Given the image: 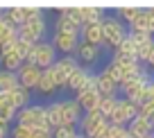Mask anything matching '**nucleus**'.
Returning <instances> with one entry per match:
<instances>
[{
	"label": "nucleus",
	"mask_w": 154,
	"mask_h": 138,
	"mask_svg": "<svg viewBox=\"0 0 154 138\" xmlns=\"http://www.w3.org/2000/svg\"><path fill=\"white\" fill-rule=\"evenodd\" d=\"M16 113H18V111H16L14 106L9 104V100H7V93H5V95H0V122H7V124H9L11 120L16 118Z\"/></svg>",
	"instance_id": "obj_23"
},
{
	"label": "nucleus",
	"mask_w": 154,
	"mask_h": 138,
	"mask_svg": "<svg viewBox=\"0 0 154 138\" xmlns=\"http://www.w3.org/2000/svg\"><path fill=\"white\" fill-rule=\"evenodd\" d=\"M9 133H11L9 124H7V122H0V138H9Z\"/></svg>",
	"instance_id": "obj_35"
},
{
	"label": "nucleus",
	"mask_w": 154,
	"mask_h": 138,
	"mask_svg": "<svg viewBox=\"0 0 154 138\" xmlns=\"http://www.w3.org/2000/svg\"><path fill=\"white\" fill-rule=\"evenodd\" d=\"M54 34H68V36H77L79 34V27L66 16V9L59 11V20L54 25Z\"/></svg>",
	"instance_id": "obj_13"
},
{
	"label": "nucleus",
	"mask_w": 154,
	"mask_h": 138,
	"mask_svg": "<svg viewBox=\"0 0 154 138\" xmlns=\"http://www.w3.org/2000/svg\"><path fill=\"white\" fill-rule=\"evenodd\" d=\"M127 133H129V138H152L154 127L147 120H143L140 115H136V118L127 124Z\"/></svg>",
	"instance_id": "obj_10"
},
{
	"label": "nucleus",
	"mask_w": 154,
	"mask_h": 138,
	"mask_svg": "<svg viewBox=\"0 0 154 138\" xmlns=\"http://www.w3.org/2000/svg\"><path fill=\"white\" fill-rule=\"evenodd\" d=\"M0 63H2V70L14 72V75H16V72L20 70V66H23V59H20L16 52H11V54H7V57L0 59Z\"/></svg>",
	"instance_id": "obj_24"
},
{
	"label": "nucleus",
	"mask_w": 154,
	"mask_h": 138,
	"mask_svg": "<svg viewBox=\"0 0 154 138\" xmlns=\"http://www.w3.org/2000/svg\"><path fill=\"white\" fill-rule=\"evenodd\" d=\"M77 61L72 57H63V59H59V61H54L52 63V77H54V84H57V88H66V84H68V77L72 75V72L77 70Z\"/></svg>",
	"instance_id": "obj_5"
},
{
	"label": "nucleus",
	"mask_w": 154,
	"mask_h": 138,
	"mask_svg": "<svg viewBox=\"0 0 154 138\" xmlns=\"http://www.w3.org/2000/svg\"><path fill=\"white\" fill-rule=\"evenodd\" d=\"M136 115H138V106H136L134 102L120 97V100H118V104H116V109H113V113H111V118H109V124L127 127V124H129Z\"/></svg>",
	"instance_id": "obj_3"
},
{
	"label": "nucleus",
	"mask_w": 154,
	"mask_h": 138,
	"mask_svg": "<svg viewBox=\"0 0 154 138\" xmlns=\"http://www.w3.org/2000/svg\"><path fill=\"white\" fill-rule=\"evenodd\" d=\"M127 25L122 23L120 18H113V16H104V20H102V38H104V45H109V48H118L122 43V38L127 36Z\"/></svg>",
	"instance_id": "obj_2"
},
{
	"label": "nucleus",
	"mask_w": 154,
	"mask_h": 138,
	"mask_svg": "<svg viewBox=\"0 0 154 138\" xmlns=\"http://www.w3.org/2000/svg\"><path fill=\"white\" fill-rule=\"evenodd\" d=\"M88 75H91V72H88L86 68H82V66H79V68H77V70L70 75V77H68L66 88H70V90H75V93H79V90L84 88V84H86Z\"/></svg>",
	"instance_id": "obj_16"
},
{
	"label": "nucleus",
	"mask_w": 154,
	"mask_h": 138,
	"mask_svg": "<svg viewBox=\"0 0 154 138\" xmlns=\"http://www.w3.org/2000/svg\"><path fill=\"white\" fill-rule=\"evenodd\" d=\"M118 100H120V95H111V97H102L100 100V106H97V113L102 115V118L109 122V118H111V113H113V109H116V104H118Z\"/></svg>",
	"instance_id": "obj_19"
},
{
	"label": "nucleus",
	"mask_w": 154,
	"mask_h": 138,
	"mask_svg": "<svg viewBox=\"0 0 154 138\" xmlns=\"http://www.w3.org/2000/svg\"><path fill=\"white\" fill-rule=\"evenodd\" d=\"M95 81H97V93H100L102 97H111V95H118V84H116L113 79H111L109 75H106L104 70H100L95 75Z\"/></svg>",
	"instance_id": "obj_11"
},
{
	"label": "nucleus",
	"mask_w": 154,
	"mask_h": 138,
	"mask_svg": "<svg viewBox=\"0 0 154 138\" xmlns=\"http://www.w3.org/2000/svg\"><path fill=\"white\" fill-rule=\"evenodd\" d=\"M116 14H118V18H120L125 25H129L131 20L140 14V7H120V9H116Z\"/></svg>",
	"instance_id": "obj_26"
},
{
	"label": "nucleus",
	"mask_w": 154,
	"mask_h": 138,
	"mask_svg": "<svg viewBox=\"0 0 154 138\" xmlns=\"http://www.w3.org/2000/svg\"><path fill=\"white\" fill-rule=\"evenodd\" d=\"M38 93L41 95H50V93H54V88H57V84H54V77H52V70H41V79H38Z\"/></svg>",
	"instance_id": "obj_18"
},
{
	"label": "nucleus",
	"mask_w": 154,
	"mask_h": 138,
	"mask_svg": "<svg viewBox=\"0 0 154 138\" xmlns=\"http://www.w3.org/2000/svg\"><path fill=\"white\" fill-rule=\"evenodd\" d=\"M45 118L52 124V129L61 127V102H52V104L45 106Z\"/></svg>",
	"instance_id": "obj_21"
},
{
	"label": "nucleus",
	"mask_w": 154,
	"mask_h": 138,
	"mask_svg": "<svg viewBox=\"0 0 154 138\" xmlns=\"http://www.w3.org/2000/svg\"><path fill=\"white\" fill-rule=\"evenodd\" d=\"M84 14V25H100L104 20V11L100 7H82Z\"/></svg>",
	"instance_id": "obj_20"
},
{
	"label": "nucleus",
	"mask_w": 154,
	"mask_h": 138,
	"mask_svg": "<svg viewBox=\"0 0 154 138\" xmlns=\"http://www.w3.org/2000/svg\"><path fill=\"white\" fill-rule=\"evenodd\" d=\"M77 54H79V59H82L84 63H95L97 57H100V48L97 45H91V43L82 41L79 45H77Z\"/></svg>",
	"instance_id": "obj_17"
},
{
	"label": "nucleus",
	"mask_w": 154,
	"mask_h": 138,
	"mask_svg": "<svg viewBox=\"0 0 154 138\" xmlns=\"http://www.w3.org/2000/svg\"><path fill=\"white\" fill-rule=\"evenodd\" d=\"M138 115L154 127V102H145L143 106H138Z\"/></svg>",
	"instance_id": "obj_27"
},
{
	"label": "nucleus",
	"mask_w": 154,
	"mask_h": 138,
	"mask_svg": "<svg viewBox=\"0 0 154 138\" xmlns=\"http://www.w3.org/2000/svg\"><path fill=\"white\" fill-rule=\"evenodd\" d=\"M9 136H11V138H32V129L16 124V127L11 129V133H9Z\"/></svg>",
	"instance_id": "obj_31"
},
{
	"label": "nucleus",
	"mask_w": 154,
	"mask_h": 138,
	"mask_svg": "<svg viewBox=\"0 0 154 138\" xmlns=\"http://www.w3.org/2000/svg\"><path fill=\"white\" fill-rule=\"evenodd\" d=\"M16 79H18V86H23L25 90H32L38 86V79H41V70L36 66H27L23 63L20 70L16 72Z\"/></svg>",
	"instance_id": "obj_8"
},
{
	"label": "nucleus",
	"mask_w": 154,
	"mask_h": 138,
	"mask_svg": "<svg viewBox=\"0 0 154 138\" xmlns=\"http://www.w3.org/2000/svg\"><path fill=\"white\" fill-rule=\"evenodd\" d=\"M66 16H68V18H70L79 29L84 27V14H82V7H70V9H66Z\"/></svg>",
	"instance_id": "obj_28"
},
{
	"label": "nucleus",
	"mask_w": 154,
	"mask_h": 138,
	"mask_svg": "<svg viewBox=\"0 0 154 138\" xmlns=\"http://www.w3.org/2000/svg\"><path fill=\"white\" fill-rule=\"evenodd\" d=\"M54 50H59V52L68 54L72 52V50H77V45H79V41H77V36H68V34H54Z\"/></svg>",
	"instance_id": "obj_14"
},
{
	"label": "nucleus",
	"mask_w": 154,
	"mask_h": 138,
	"mask_svg": "<svg viewBox=\"0 0 154 138\" xmlns=\"http://www.w3.org/2000/svg\"><path fill=\"white\" fill-rule=\"evenodd\" d=\"M7 100H9V104L14 106L16 111H20V109H25V106L29 104V93L23 86H16L11 93H7Z\"/></svg>",
	"instance_id": "obj_15"
},
{
	"label": "nucleus",
	"mask_w": 154,
	"mask_h": 138,
	"mask_svg": "<svg viewBox=\"0 0 154 138\" xmlns=\"http://www.w3.org/2000/svg\"><path fill=\"white\" fill-rule=\"evenodd\" d=\"M16 86H18V79H16L14 72L0 70V95H5V93H11Z\"/></svg>",
	"instance_id": "obj_22"
},
{
	"label": "nucleus",
	"mask_w": 154,
	"mask_h": 138,
	"mask_svg": "<svg viewBox=\"0 0 154 138\" xmlns=\"http://www.w3.org/2000/svg\"><path fill=\"white\" fill-rule=\"evenodd\" d=\"M16 34H18L20 41L25 43H41V38L45 36V16H43V9L38 7H29V14H27V20H25L20 27H16Z\"/></svg>",
	"instance_id": "obj_1"
},
{
	"label": "nucleus",
	"mask_w": 154,
	"mask_h": 138,
	"mask_svg": "<svg viewBox=\"0 0 154 138\" xmlns=\"http://www.w3.org/2000/svg\"><path fill=\"white\" fill-rule=\"evenodd\" d=\"M75 136H77L75 127H57L52 133V138H75Z\"/></svg>",
	"instance_id": "obj_30"
},
{
	"label": "nucleus",
	"mask_w": 154,
	"mask_h": 138,
	"mask_svg": "<svg viewBox=\"0 0 154 138\" xmlns=\"http://www.w3.org/2000/svg\"><path fill=\"white\" fill-rule=\"evenodd\" d=\"M102 70H104V72H106V75H109V77H111V79H113V81H116V84L120 86V81H122V70H120V68H118V66H116V63H113V61H109V63H106V66H104V68H102Z\"/></svg>",
	"instance_id": "obj_29"
},
{
	"label": "nucleus",
	"mask_w": 154,
	"mask_h": 138,
	"mask_svg": "<svg viewBox=\"0 0 154 138\" xmlns=\"http://www.w3.org/2000/svg\"><path fill=\"white\" fill-rule=\"evenodd\" d=\"M54 131H48V129H32V138H52Z\"/></svg>",
	"instance_id": "obj_33"
},
{
	"label": "nucleus",
	"mask_w": 154,
	"mask_h": 138,
	"mask_svg": "<svg viewBox=\"0 0 154 138\" xmlns=\"http://www.w3.org/2000/svg\"><path fill=\"white\" fill-rule=\"evenodd\" d=\"M113 52L116 54H122V57H134L136 59V43H134V38L129 36V32H127V36L122 38V43L113 50Z\"/></svg>",
	"instance_id": "obj_25"
},
{
	"label": "nucleus",
	"mask_w": 154,
	"mask_h": 138,
	"mask_svg": "<svg viewBox=\"0 0 154 138\" xmlns=\"http://www.w3.org/2000/svg\"><path fill=\"white\" fill-rule=\"evenodd\" d=\"M145 95H147V100H145V102H154V79L147 84V88H145Z\"/></svg>",
	"instance_id": "obj_34"
},
{
	"label": "nucleus",
	"mask_w": 154,
	"mask_h": 138,
	"mask_svg": "<svg viewBox=\"0 0 154 138\" xmlns=\"http://www.w3.org/2000/svg\"><path fill=\"white\" fill-rule=\"evenodd\" d=\"M84 111L75 100H61V127H77Z\"/></svg>",
	"instance_id": "obj_7"
},
{
	"label": "nucleus",
	"mask_w": 154,
	"mask_h": 138,
	"mask_svg": "<svg viewBox=\"0 0 154 138\" xmlns=\"http://www.w3.org/2000/svg\"><path fill=\"white\" fill-rule=\"evenodd\" d=\"M57 50H54L52 43L48 41H41L36 43V61H34V66L38 68V70H48V68H52V63L57 61Z\"/></svg>",
	"instance_id": "obj_6"
},
{
	"label": "nucleus",
	"mask_w": 154,
	"mask_h": 138,
	"mask_svg": "<svg viewBox=\"0 0 154 138\" xmlns=\"http://www.w3.org/2000/svg\"><path fill=\"white\" fill-rule=\"evenodd\" d=\"M100 100H102V95L97 93V90L84 88V90H79V93H77V100H75V102L79 104V109H82L84 113H91V111H97Z\"/></svg>",
	"instance_id": "obj_9"
},
{
	"label": "nucleus",
	"mask_w": 154,
	"mask_h": 138,
	"mask_svg": "<svg viewBox=\"0 0 154 138\" xmlns=\"http://www.w3.org/2000/svg\"><path fill=\"white\" fill-rule=\"evenodd\" d=\"M79 34H82V41L91 43V45H97V48L104 43V38H102V23L100 25H84L79 29Z\"/></svg>",
	"instance_id": "obj_12"
},
{
	"label": "nucleus",
	"mask_w": 154,
	"mask_h": 138,
	"mask_svg": "<svg viewBox=\"0 0 154 138\" xmlns=\"http://www.w3.org/2000/svg\"><path fill=\"white\" fill-rule=\"evenodd\" d=\"M106 124L109 122H106L97 111H91V113H84L82 120H79V133H82L84 138H97Z\"/></svg>",
	"instance_id": "obj_4"
},
{
	"label": "nucleus",
	"mask_w": 154,
	"mask_h": 138,
	"mask_svg": "<svg viewBox=\"0 0 154 138\" xmlns=\"http://www.w3.org/2000/svg\"><path fill=\"white\" fill-rule=\"evenodd\" d=\"M145 14H147V32L154 36V11H152V7H147Z\"/></svg>",
	"instance_id": "obj_32"
}]
</instances>
